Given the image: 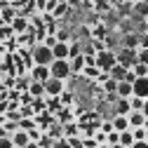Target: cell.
I'll list each match as a JSON object with an SVG mask.
<instances>
[{"mask_svg":"<svg viewBox=\"0 0 148 148\" xmlns=\"http://www.w3.org/2000/svg\"><path fill=\"white\" fill-rule=\"evenodd\" d=\"M31 59H33V66H52V61H54L52 47H47L45 42L42 45H35L33 52H31Z\"/></svg>","mask_w":148,"mask_h":148,"instance_id":"cell-1","label":"cell"},{"mask_svg":"<svg viewBox=\"0 0 148 148\" xmlns=\"http://www.w3.org/2000/svg\"><path fill=\"white\" fill-rule=\"evenodd\" d=\"M115 64H118V57H115L113 49H101V52H97V68H99L101 73H108Z\"/></svg>","mask_w":148,"mask_h":148,"instance_id":"cell-2","label":"cell"},{"mask_svg":"<svg viewBox=\"0 0 148 148\" xmlns=\"http://www.w3.org/2000/svg\"><path fill=\"white\" fill-rule=\"evenodd\" d=\"M49 71H52V78H59V80H68V75H71V59H54L52 61V66H49Z\"/></svg>","mask_w":148,"mask_h":148,"instance_id":"cell-3","label":"cell"},{"mask_svg":"<svg viewBox=\"0 0 148 148\" xmlns=\"http://www.w3.org/2000/svg\"><path fill=\"white\" fill-rule=\"evenodd\" d=\"M115 57H118V64H120V66L134 68V66L139 64V49H127V47H122V49L115 52Z\"/></svg>","mask_w":148,"mask_h":148,"instance_id":"cell-4","label":"cell"},{"mask_svg":"<svg viewBox=\"0 0 148 148\" xmlns=\"http://www.w3.org/2000/svg\"><path fill=\"white\" fill-rule=\"evenodd\" d=\"M45 94H49V97H61L64 94V80H59V78H49L47 82H45Z\"/></svg>","mask_w":148,"mask_h":148,"instance_id":"cell-5","label":"cell"},{"mask_svg":"<svg viewBox=\"0 0 148 148\" xmlns=\"http://www.w3.org/2000/svg\"><path fill=\"white\" fill-rule=\"evenodd\" d=\"M31 78L35 80V82H47L49 78H52V71H49V66H33L31 68Z\"/></svg>","mask_w":148,"mask_h":148,"instance_id":"cell-6","label":"cell"},{"mask_svg":"<svg viewBox=\"0 0 148 148\" xmlns=\"http://www.w3.org/2000/svg\"><path fill=\"white\" fill-rule=\"evenodd\" d=\"M132 89H134V97L148 99V75H146V78H136V80L132 82Z\"/></svg>","mask_w":148,"mask_h":148,"instance_id":"cell-7","label":"cell"},{"mask_svg":"<svg viewBox=\"0 0 148 148\" xmlns=\"http://www.w3.org/2000/svg\"><path fill=\"white\" fill-rule=\"evenodd\" d=\"M129 71H132V68H125V66L115 64L113 68L108 71V78H110V80H115V82H125V80H127V75H129Z\"/></svg>","mask_w":148,"mask_h":148,"instance_id":"cell-8","label":"cell"},{"mask_svg":"<svg viewBox=\"0 0 148 148\" xmlns=\"http://www.w3.org/2000/svg\"><path fill=\"white\" fill-rule=\"evenodd\" d=\"M52 54H54V59H71V45L57 40V45L52 47Z\"/></svg>","mask_w":148,"mask_h":148,"instance_id":"cell-9","label":"cell"},{"mask_svg":"<svg viewBox=\"0 0 148 148\" xmlns=\"http://www.w3.org/2000/svg\"><path fill=\"white\" fill-rule=\"evenodd\" d=\"M12 141H14V146H16V148H26V146L31 143V136H28L26 129H16V132L12 134Z\"/></svg>","mask_w":148,"mask_h":148,"instance_id":"cell-10","label":"cell"},{"mask_svg":"<svg viewBox=\"0 0 148 148\" xmlns=\"http://www.w3.org/2000/svg\"><path fill=\"white\" fill-rule=\"evenodd\" d=\"M127 118H129V127H146L148 125V118L141 113V110H132Z\"/></svg>","mask_w":148,"mask_h":148,"instance_id":"cell-11","label":"cell"},{"mask_svg":"<svg viewBox=\"0 0 148 148\" xmlns=\"http://www.w3.org/2000/svg\"><path fill=\"white\" fill-rule=\"evenodd\" d=\"M118 99H132L134 97V89H132V82H118V89H115Z\"/></svg>","mask_w":148,"mask_h":148,"instance_id":"cell-12","label":"cell"},{"mask_svg":"<svg viewBox=\"0 0 148 148\" xmlns=\"http://www.w3.org/2000/svg\"><path fill=\"white\" fill-rule=\"evenodd\" d=\"M139 38H141L139 33H127L125 38H122V47H127V49H139Z\"/></svg>","mask_w":148,"mask_h":148,"instance_id":"cell-13","label":"cell"},{"mask_svg":"<svg viewBox=\"0 0 148 148\" xmlns=\"http://www.w3.org/2000/svg\"><path fill=\"white\" fill-rule=\"evenodd\" d=\"M110 122H113V129H115V132H125V129H132V127H129V118H127V115H115Z\"/></svg>","mask_w":148,"mask_h":148,"instance_id":"cell-14","label":"cell"},{"mask_svg":"<svg viewBox=\"0 0 148 148\" xmlns=\"http://www.w3.org/2000/svg\"><path fill=\"white\" fill-rule=\"evenodd\" d=\"M115 110H118L115 115H129V113H132V108H129V99H120L118 106H115Z\"/></svg>","mask_w":148,"mask_h":148,"instance_id":"cell-15","label":"cell"},{"mask_svg":"<svg viewBox=\"0 0 148 148\" xmlns=\"http://www.w3.org/2000/svg\"><path fill=\"white\" fill-rule=\"evenodd\" d=\"M132 136H134V141H146L148 139V127H132Z\"/></svg>","mask_w":148,"mask_h":148,"instance_id":"cell-16","label":"cell"},{"mask_svg":"<svg viewBox=\"0 0 148 148\" xmlns=\"http://www.w3.org/2000/svg\"><path fill=\"white\" fill-rule=\"evenodd\" d=\"M28 92H31V97H45V85L42 82H31V87H28Z\"/></svg>","mask_w":148,"mask_h":148,"instance_id":"cell-17","label":"cell"},{"mask_svg":"<svg viewBox=\"0 0 148 148\" xmlns=\"http://www.w3.org/2000/svg\"><path fill=\"white\" fill-rule=\"evenodd\" d=\"M120 143H122V146H127V148H132V143H134L132 129H125V132H120Z\"/></svg>","mask_w":148,"mask_h":148,"instance_id":"cell-18","label":"cell"},{"mask_svg":"<svg viewBox=\"0 0 148 148\" xmlns=\"http://www.w3.org/2000/svg\"><path fill=\"white\" fill-rule=\"evenodd\" d=\"M71 71H73V73H80V71H85V59H82V57L71 59Z\"/></svg>","mask_w":148,"mask_h":148,"instance_id":"cell-19","label":"cell"},{"mask_svg":"<svg viewBox=\"0 0 148 148\" xmlns=\"http://www.w3.org/2000/svg\"><path fill=\"white\" fill-rule=\"evenodd\" d=\"M132 73H134L136 78H146V75H148V66H146V64H136V66L132 68Z\"/></svg>","mask_w":148,"mask_h":148,"instance_id":"cell-20","label":"cell"},{"mask_svg":"<svg viewBox=\"0 0 148 148\" xmlns=\"http://www.w3.org/2000/svg\"><path fill=\"white\" fill-rule=\"evenodd\" d=\"M143 103H146V99H139V97L129 99V108H132V110H143Z\"/></svg>","mask_w":148,"mask_h":148,"instance_id":"cell-21","label":"cell"},{"mask_svg":"<svg viewBox=\"0 0 148 148\" xmlns=\"http://www.w3.org/2000/svg\"><path fill=\"white\" fill-rule=\"evenodd\" d=\"M82 73H85L87 78H99V75H101V71H99L97 66H85V71H82Z\"/></svg>","mask_w":148,"mask_h":148,"instance_id":"cell-22","label":"cell"},{"mask_svg":"<svg viewBox=\"0 0 148 148\" xmlns=\"http://www.w3.org/2000/svg\"><path fill=\"white\" fill-rule=\"evenodd\" d=\"M75 57H82V47L78 42H73L71 45V59H75Z\"/></svg>","mask_w":148,"mask_h":148,"instance_id":"cell-23","label":"cell"},{"mask_svg":"<svg viewBox=\"0 0 148 148\" xmlns=\"http://www.w3.org/2000/svg\"><path fill=\"white\" fill-rule=\"evenodd\" d=\"M115 143H120V132H115V129H113V132L108 134V146H115Z\"/></svg>","mask_w":148,"mask_h":148,"instance_id":"cell-24","label":"cell"},{"mask_svg":"<svg viewBox=\"0 0 148 148\" xmlns=\"http://www.w3.org/2000/svg\"><path fill=\"white\" fill-rule=\"evenodd\" d=\"M0 148H16V146H14L12 136H3V139H0Z\"/></svg>","mask_w":148,"mask_h":148,"instance_id":"cell-25","label":"cell"},{"mask_svg":"<svg viewBox=\"0 0 148 148\" xmlns=\"http://www.w3.org/2000/svg\"><path fill=\"white\" fill-rule=\"evenodd\" d=\"M139 49H148V33H141V38H139Z\"/></svg>","mask_w":148,"mask_h":148,"instance_id":"cell-26","label":"cell"},{"mask_svg":"<svg viewBox=\"0 0 148 148\" xmlns=\"http://www.w3.org/2000/svg\"><path fill=\"white\" fill-rule=\"evenodd\" d=\"M68 146H71V148H85V146H82V139H78V136H75V139H68Z\"/></svg>","mask_w":148,"mask_h":148,"instance_id":"cell-27","label":"cell"},{"mask_svg":"<svg viewBox=\"0 0 148 148\" xmlns=\"http://www.w3.org/2000/svg\"><path fill=\"white\" fill-rule=\"evenodd\" d=\"M139 64L148 66V49H139Z\"/></svg>","mask_w":148,"mask_h":148,"instance_id":"cell-28","label":"cell"},{"mask_svg":"<svg viewBox=\"0 0 148 148\" xmlns=\"http://www.w3.org/2000/svg\"><path fill=\"white\" fill-rule=\"evenodd\" d=\"M101 132H103V134H110V132H113V122H108V120L101 122Z\"/></svg>","mask_w":148,"mask_h":148,"instance_id":"cell-29","label":"cell"},{"mask_svg":"<svg viewBox=\"0 0 148 148\" xmlns=\"http://www.w3.org/2000/svg\"><path fill=\"white\" fill-rule=\"evenodd\" d=\"M115 89H118V82L108 78V80H106V92H115Z\"/></svg>","mask_w":148,"mask_h":148,"instance_id":"cell-30","label":"cell"},{"mask_svg":"<svg viewBox=\"0 0 148 148\" xmlns=\"http://www.w3.org/2000/svg\"><path fill=\"white\" fill-rule=\"evenodd\" d=\"M7 108H10V101H7V99H0V113L7 115Z\"/></svg>","mask_w":148,"mask_h":148,"instance_id":"cell-31","label":"cell"},{"mask_svg":"<svg viewBox=\"0 0 148 148\" xmlns=\"http://www.w3.org/2000/svg\"><path fill=\"white\" fill-rule=\"evenodd\" d=\"M26 28V19H16L14 21V31H24Z\"/></svg>","mask_w":148,"mask_h":148,"instance_id":"cell-32","label":"cell"},{"mask_svg":"<svg viewBox=\"0 0 148 148\" xmlns=\"http://www.w3.org/2000/svg\"><path fill=\"white\" fill-rule=\"evenodd\" d=\"M28 136H31V141H35V143H38V139H40V132H38V129H28Z\"/></svg>","mask_w":148,"mask_h":148,"instance_id":"cell-33","label":"cell"},{"mask_svg":"<svg viewBox=\"0 0 148 148\" xmlns=\"http://www.w3.org/2000/svg\"><path fill=\"white\" fill-rule=\"evenodd\" d=\"M132 148H148V139H146V141H134Z\"/></svg>","mask_w":148,"mask_h":148,"instance_id":"cell-34","label":"cell"},{"mask_svg":"<svg viewBox=\"0 0 148 148\" xmlns=\"http://www.w3.org/2000/svg\"><path fill=\"white\" fill-rule=\"evenodd\" d=\"M66 38H68L66 31H59V33H57V40H59V42H66Z\"/></svg>","mask_w":148,"mask_h":148,"instance_id":"cell-35","label":"cell"},{"mask_svg":"<svg viewBox=\"0 0 148 148\" xmlns=\"http://www.w3.org/2000/svg\"><path fill=\"white\" fill-rule=\"evenodd\" d=\"M141 113H143V115L148 118V99H146V103H143V110H141Z\"/></svg>","mask_w":148,"mask_h":148,"instance_id":"cell-36","label":"cell"},{"mask_svg":"<svg viewBox=\"0 0 148 148\" xmlns=\"http://www.w3.org/2000/svg\"><path fill=\"white\" fill-rule=\"evenodd\" d=\"M110 148H127V146H122V143H115V146H110Z\"/></svg>","mask_w":148,"mask_h":148,"instance_id":"cell-37","label":"cell"},{"mask_svg":"<svg viewBox=\"0 0 148 148\" xmlns=\"http://www.w3.org/2000/svg\"><path fill=\"white\" fill-rule=\"evenodd\" d=\"M99 148H110V146H108V143H101V146H99Z\"/></svg>","mask_w":148,"mask_h":148,"instance_id":"cell-38","label":"cell"}]
</instances>
